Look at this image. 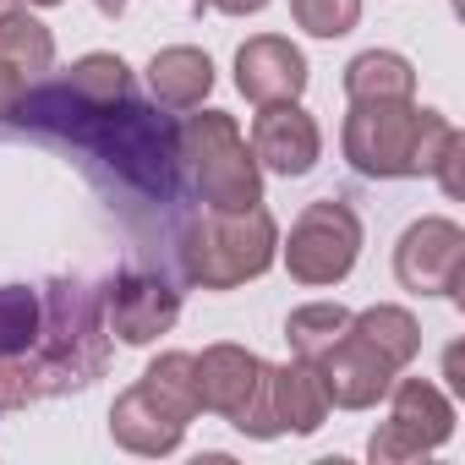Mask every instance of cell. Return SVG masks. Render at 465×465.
Instances as JSON below:
<instances>
[{"label":"cell","mask_w":465,"mask_h":465,"mask_svg":"<svg viewBox=\"0 0 465 465\" xmlns=\"http://www.w3.org/2000/svg\"><path fill=\"white\" fill-rule=\"evenodd\" d=\"M6 121L28 137H45L55 148L83 153V164L99 181H115L121 192H132L143 203H175L181 197L175 121L137 104V94L94 104V99L72 94L66 83H39V88H23V99L12 104Z\"/></svg>","instance_id":"1"},{"label":"cell","mask_w":465,"mask_h":465,"mask_svg":"<svg viewBox=\"0 0 465 465\" xmlns=\"http://www.w3.org/2000/svg\"><path fill=\"white\" fill-rule=\"evenodd\" d=\"M460 137V126L438 110H421L416 99H367L345 115V159L367 181H405L432 175L443 148Z\"/></svg>","instance_id":"2"},{"label":"cell","mask_w":465,"mask_h":465,"mask_svg":"<svg viewBox=\"0 0 465 465\" xmlns=\"http://www.w3.org/2000/svg\"><path fill=\"white\" fill-rule=\"evenodd\" d=\"M280 252V224L263 203L252 208H203L175 236V269L186 285L236 291L258 280Z\"/></svg>","instance_id":"3"},{"label":"cell","mask_w":465,"mask_h":465,"mask_svg":"<svg viewBox=\"0 0 465 465\" xmlns=\"http://www.w3.org/2000/svg\"><path fill=\"white\" fill-rule=\"evenodd\" d=\"M45 334H39V367H45V400L88 389L110 367V323H104V285L88 280H50L45 291Z\"/></svg>","instance_id":"4"},{"label":"cell","mask_w":465,"mask_h":465,"mask_svg":"<svg viewBox=\"0 0 465 465\" xmlns=\"http://www.w3.org/2000/svg\"><path fill=\"white\" fill-rule=\"evenodd\" d=\"M197 416V378L186 351H164L110 405V438L132 454H175Z\"/></svg>","instance_id":"5"},{"label":"cell","mask_w":465,"mask_h":465,"mask_svg":"<svg viewBox=\"0 0 465 465\" xmlns=\"http://www.w3.org/2000/svg\"><path fill=\"white\" fill-rule=\"evenodd\" d=\"M175 143H181V181H192L203 208H252V203H263V170H258L242 126L230 115H219V110L186 115L175 126Z\"/></svg>","instance_id":"6"},{"label":"cell","mask_w":465,"mask_h":465,"mask_svg":"<svg viewBox=\"0 0 465 465\" xmlns=\"http://www.w3.org/2000/svg\"><path fill=\"white\" fill-rule=\"evenodd\" d=\"M361 258V219L345 197H318L296 213L285 269L296 285H340Z\"/></svg>","instance_id":"7"},{"label":"cell","mask_w":465,"mask_h":465,"mask_svg":"<svg viewBox=\"0 0 465 465\" xmlns=\"http://www.w3.org/2000/svg\"><path fill=\"white\" fill-rule=\"evenodd\" d=\"M329 394H323V378L312 361L291 356L285 367H263V383L252 389V400L236 411V432L247 438H285V432H318L323 416H329Z\"/></svg>","instance_id":"8"},{"label":"cell","mask_w":465,"mask_h":465,"mask_svg":"<svg viewBox=\"0 0 465 465\" xmlns=\"http://www.w3.org/2000/svg\"><path fill=\"white\" fill-rule=\"evenodd\" d=\"M449 438H454L449 394L438 383H427V378H394L389 383V421L372 432L367 454L378 465H400V460H427Z\"/></svg>","instance_id":"9"},{"label":"cell","mask_w":465,"mask_h":465,"mask_svg":"<svg viewBox=\"0 0 465 465\" xmlns=\"http://www.w3.org/2000/svg\"><path fill=\"white\" fill-rule=\"evenodd\" d=\"M39 334H45V296L28 285H0V416L45 400Z\"/></svg>","instance_id":"10"},{"label":"cell","mask_w":465,"mask_h":465,"mask_svg":"<svg viewBox=\"0 0 465 465\" xmlns=\"http://www.w3.org/2000/svg\"><path fill=\"white\" fill-rule=\"evenodd\" d=\"M394 274L416 296H454L465 285V230L454 219H416L400 247H394Z\"/></svg>","instance_id":"11"},{"label":"cell","mask_w":465,"mask_h":465,"mask_svg":"<svg viewBox=\"0 0 465 465\" xmlns=\"http://www.w3.org/2000/svg\"><path fill=\"white\" fill-rule=\"evenodd\" d=\"M181 318V296L159 280V274H143V269H126L104 285V323H110V340H126V345H153L159 334H170Z\"/></svg>","instance_id":"12"},{"label":"cell","mask_w":465,"mask_h":465,"mask_svg":"<svg viewBox=\"0 0 465 465\" xmlns=\"http://www.w3.org/2000/svg\"><path fill=\"white\" fill-rule=\"evenodd\" d=\"M312 367H318V378H323L329 405H340V411H372V405L389 394V383L400 378V367H389L356 329H345V340L329 345Z\"/></svg>","instance_id":"13"},{"label":"cell","mask_w":465,"mask_h":465,"mask_svg":"<svg viewBox=\"0 0 465 465\" xmlns=\"http://www.w3.org/2000/svg\"><path fill=\"white\" fill-rule=\"evenodd\" d=\"M252 159L258 170H274V175H307L323 153V132L318 121L285 99V104H258V121H252Z\"/></svg>","instance_id":"14"},{"label":"cell","mask_w":465,"mask_h":465,"mask_svg":"<svg viewBox=\"0 0 465 465\" xmlns=\"http://www.w3.org/2000/svg\"><path fill=\"white\" fill-rule=\"evenodd\" d=\"M236 88L252 99V104H285V99H302L307 88V55L280 39V34H258L236 50Z\"/></svg>","instance_id":"15"},{"label":"cell","mask_w":465,"mask_h":465,"mask_svg":"<svg viewBox=\"0 0 465 465\" xmlns=\"http://www.w3.org/2000/svg\"><path fill=\"white\" fill-rule=\"evenodd\" d=\"M263 356H252L247 345H208L203 356H192V378H197V411H213L224 421H236V411L252 400V389L263 383Z\"/></svg>","instance_id":"16"},{"label":"cell","mask_w":465,"mask_h":465,"mask_svg":"<svg viewBox=\"0 0 465 465\" xmlns=\"http://www.w3.org/2000/svg\"><path fill=\"white\" fill-rule=\"evenodd\" d=\"M213 88V61L192 45H170L148 61V94L159 110H197Z\"/></svg>","instance_id":"17"},{"label":"cell","mask_w":465,"mask_h":465,"mask_svg":"<svg viewBox=\"0 0 465 465\" xmlns=\"http://www.w3.org/2000/svg\"><path fill=\"white\" fill-rule=\"evenodd\" d=\"M0 61L17 77H45L55 61V39L50 28L23 6V0H0Z\"/></svg>","instance_id":"18"},{"label":"cell","mask_w":465,"mask_h":465,"mask_svg":"<svg viewBox=\"0 0 465 465\" xmlns=\"http://www.w3.org/2000/svg\"><path fill=\"white\" fill-rule=\"evenodd\" d=\"M345 94H351V104H367V99H416V72L394 50H367V55H356L345 66Z\"/></svg>","instance_id":"19"},{"label":"cell","mask_w":465,"mask_h":465,"mask_svg":"<svg viewBox=\"0 0 465 465\" xmlns=\"http://www.w3.org/2000/svg\"><path fill=\"white\" fill-rule=\"evenodd\" d=\"M351 329L389 361V367H411L416 351H421V323L405 312V307H367V312H351Z\"/></svg>","instance_id":"20"},{"label":"cell","mask_w":465,"mask_h":465,"mask_svg":"<svg viewBox=\"0 0 465 465\" xmlns=\"http://www.w3.org/2000/svg\"><path fill=\"white\" fill-rule=\"evenodd\" d=\"M351 329V312L340 302H312V307H296L285 318V340H291V356L302 361H318L329 345H340Z\"/></svg>","instance_id":"21"},{"label":"cell","mask_w":465,"mask_h":465,"mask_svg":"<svg viewBox=\"0 0 465 465\" xmlns=\"http://www.w3.org/2000/svg\"><path fill=\"white\" fill-rule=\"evenodd\" d=\"M61 83H66L72 94L94 99V104H110V99H126V94H132V72H126V61H121V55H104V50L83 55Z\"/></svg>","instance_id":"22"},{"label":"cell","mask_w":465,"mask_h":465,"mask_svg":"<svg viewBox=\"0 0 465 465\" xmlns=\"http://www.w3.org/2000/svg\"><path fill=\"white\" fill-rule=\"evenodd\" d=\"M291 17L312 39H345L361 23V0H291Z\"/></svg>","instance_id":"23"},{"label":"cell","mask_w":465,"mask_h":465,"mask_svg":"<svg viewBox=\"0 0 465 465\" xmlns=\"http://www.w3.org/2000/svg\"><path fill=\"white\" fill-rule=\"evenodd\" d=\"M432 175H438V186H443L449 197H465V137H454V143L443 148V159L432 164Z\"/></svg>","instance_id":"24"},{"label":"cell","mask_w":465,"mask_h":465,"mask_svg":"<svg viewBox=\"0 0 465 465\" xmlns=\"http://www.w3.org/2000/svg\"><path fill=\"white\" fill-rule=\"evenodd\" d=\"M23 88H28V77H17V72H12L6 61H0V121L12 115V104L23 99Z\"/></svg>","instance_id":"25"},{"label":"cell","mask_w":465,"mask_h":465,"mask_svg":"<svg viewBox=\"0 0 465 465\" xmlns=\"http://www.w3.org/2000/svg\"><path fill=\"white\" fill-rule=\"evenodd\" d=\"M192 6H208V12H224V17H252L269 0H192Z\"/></svg>","instance_id":"26"},{"label":"cell","mask_w":465,"mask_h":465,"mask_svg":"<svg viewBox=\"0 0 465 465\" xmlns=\"http://www.w3.org/2000/svg\"><path fill=\"white\" fill-rule=\"evenodd\" d=\"M443 378H449V389L465 394V345H449V356H443Z\"/></svg>","instance_id":"27"},{"label":"cell","mask_w":465,"mask_h":465,"mask_svg":"<svg viewBox=\"0 0 465 465\" xmlns=\"http://www.w3.org/2000/svg\"><path fill=\"white\" fill-rule=\"evenodd\" d=\"M94 6H99L104 17H121V12H126V0H94Z\"/></svg>","instance_id":"28"},{"label":"cell","mask_w":465,"mask_h":465,"mask_svg":"<svg viewBox=\"0 0 465 465\" xmlns=\"http://www.w3.org/2000/svg\"><path fill=\"white\" fill-rule=\"evenodd\" d=\"M28 6H61V0H28Z\"/></svg>","instance_id":"29"}]
</instances>
